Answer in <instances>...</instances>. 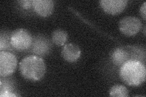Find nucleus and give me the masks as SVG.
Returning <instances> with one entry per match:
<instances>
[{
  "label": "nucleus",
  "mask_w": 146,
  "mask_h": 97,
  "mask_svg": "<svg viewBox=\"0 0 146 97\" xmlns=\"http://www.w3.org/2000/svg\"><path fill=\"white\" fill-rule=\"evenodd\" d=\"M119 75L121 80L127 85L139 86L145 80V67L139 61L130 60L121 66Z\"/></svg>",
  "instance_id": "obj_1"
},
{
  "label": "nucleus",
  "mask_w": 146,
  "mask_h": 97,
  "mask_svg": "<svg viewBox=\"0 0 146 97\" xmlns=\"http://www.w3.org/2000/svg\"><path fill=\"white\" fill-rule=\"evenodd\" d=\"M22 76L31 81L40 80L46 73L44 60L36 55H30L23 59L20 63Z\"/></svg>",
  "instance_id": "obj_2"
},
{
  "label": "nucleus",
  "mask_w": 146,
  "mask_h": 97,
  "mask_svg": "<svg viewBox=\"0 0 146 97\" xmlns=\"http://www.w3.org/2000/svg\"><path fill=\"white\" fill-rule=\"evenodd\" d=\"M33 37L29 32L24 29H18L11 35V43L12 48L20 51H24L31 48Z\"/></svg>",
  "instance_id": "obj_3"
},
{
  "label": "nucleus",
  "mask_w": 146,
  "mask_h": 97,
  "mask_svg": "<svg viewBox=\"0 0 146 97\" xmlns=\"http://www.w3.org/2000/svg\"><path fill=\"white\" fill-rule=\"evenodd\" d=\"M17 65L16 57L12 53L6 51L0 52V75L6 77L12 75L15 71Z\"/></svg>",
  "instance_id": "obj_4"
},
{
  "label": "nucleus",
  "mask_w": 146,
  "mask_h": 97,
  "mask_svg": "<svg viewBox=\"0 0 146 97\" xmlns=\"http://www.w3.org/2000/svg\"><path fill=\"white\" fill-rule=\"evenodd\" d=\"M142 22L139 18L135 16H125L121 20L119 23V30L127 36H133L141 29Z\"/></svg>",
  "instance_id": "obj_5"
},
{
  "label": "nucleus",
  "mask_w": 146,
  "mask_h": 97,
  "mask_svg": "<svg viewBox=\"0 0 146 97\" xmlns=\"http://www.w3.org/2000/svg\"><path fill=\"white\" fill-rule=\"evenodd\" d=\"M127 0H101L100 5L108 14L117 15L122 12L127 5Z\"/></svg>",
  "instance_id": "obj_6"
},
{
  "label": "nucleus",
  "mask_w": 146,
  "mask_h": 97,
  "mask_svg": "<svg viewBox=\"0 0 146 97\" xmlns=\"http://www.w3.org/2000/svg\"><path fill=\"white\" fill-rule=\"evenodd\" d=\"M111 59L113 63L118 66H121L130 60H136L134 53H130V50L122 48H116L113 50L111 53Z\"/></svg>",
  "instance_id": "obj_7"
},
{
  "label": "nucleus",
  "mask_w": 146,
  "mask_h": 97,
  "mask_svg": "<svg viewBox=\"0 0 146 97\" xmlns=\"http://www.w3.org/2000/svg\"><path fill=\"white\" fill-rule=\"evenodd\" d=\"M31 47L33 53L43 56L49 52L51 44L47 38H45L43 36H38L33 41Z\"/></svg>",
  "instance_id": "obj_8"
},
{
  "label": "nucleus",
  "mask_w": 146,
  "mask_h": 97,
  "mask_svg": "<svg viewBox=\"0 0 146 97\" xmlns=\"http://www.w3.org/2000/svg\"><path fill=\"white\" fill-rule=\"evenodd\" d=\"M81 51L79 47L76 44L68 43L63 46L62 50V57L70 63L76 62L80 57Z\"/></svg>",
  "instance_id": "obj_9"
},
{
  "label": "nucleus",
  "mask_w": 146,
  "mask_h": 97,
  "mask_svg": "<svg viewBox=\"0 0 146 97\" xmlns=\"http://www.w3.org/2000/svg\"><path fill=\"white\" fill-rule=\"evenodd\" d=\"M33 7L37 14L42 16H48L54 10V3L52 0H34Z\"/></svg>",
  "instance_id": "obj_10"
},
{
  "label": "nucleus",
  "mask_w": 146,
  "mask_h": 97,
  "mask_svg": "<svg viewBox=\"0 0 146 97\" xmlns=\"http://www.w3.org/2000/svg\"><path fill=\"white\" fill-rule=\"evenodd\" d=\"M68 38L66 32L62 29L55 30L52 34V42L57 46H61L66 43Z\"/></svg>",
  "instance_id": "obj_11"
},
{
  "label": "nucleus",
  "mask_w": 146,
  "mask_h": 97,
  "mask_svg": "<svg viewBox=\"0 0 146 97\" xmlns=\"http://www.w3.org/2000/svg\"><path fill=\"white\" fill-rule=\"evenodd\" d=\"M110 95L114 97H127L129 96V91L125 86L117 84L110 89Z\"/></svg>",
  "instance_id": "obj_12"
},
{
  "label": "nucleus",
  "mask_w": 146,
  "mask_h": 97,
  "mask_svg": "<svg viewBox=\"0 0 146 97\" xmlns=\"http://www.w3.org/2000/svg\"><path fill=\"white\" fill-rule=\"evenodd\" d=\"M11 48H12V46L11 43V36H9L6 35V32L4 34L1 33V38H0V50L1 51H3V49H11Z\"/></svg>",
  "instance_id": "obj_13"
},
{
  "label": "nucleus",
  "mask_w": 146,
  "mask_h": 97,
  "mask_svg": "<svg viewBox=\"0 0 146 97\" xmlns=\"http://www.w3.org/2000/svg\"><path fill=\"white\" fill-rule=\"evenodd\" d=\"M18 3L25 9H28L31 8L32 6H33V1H31V0H22V1H18Z\"/></svg>",
  "instance_id": "obj_14"
},
{
  "label": "nucleus",
  "mask_w": 146,
  "mask_h": 97,
  "mask_svg": "<svg viewBox=\"0 0 146 97\" xmlns=\"http://www.w3.org/2000/svg\"><path fill=\"white\" fill-rule=\"evenodd\" d=\"M145 2H144L143 3V4L142 5V6L140 8V13L141 16L143 17V19L144 20H145V17H146V12H145Z\"/></svg>",
  "instance_id": "obj_15"
},
{
  "label": "nucleus",
  "mask_w": 146,
  "mask_h": 97,
  "mask_svg": "<svg viewBox=\"0 0 146 97\" xmlns=\"http://www.w3.org/2000/svg\"><path fill=\"white\" fill-rule=\"evenodd\" d=\"M0 96L1 97H13V96H17V95L13 94L11 93V92H4V93L0 94Z\"/></svg>",
  "instance_id": "obj_16"
}]
</instances>
